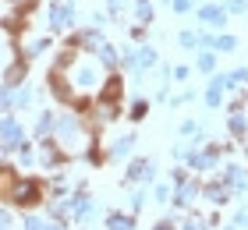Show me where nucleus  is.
I'll return each mask as SVG.
<instances>
[{
  "instance_id": "obj_1",
  "label": "nucleus",
  "mask_w": 248,
  "mask_h": 230,
  "mask_svg": "<svg viewBox=\"0 0 248 230\" xmlns=\"http://www.w3.org/2000/svg\"><path fill=\"white\" fill-rule=\"evenodd\" d=\"M50 138L64 149L67 159H82L96 145V128L89 124V117L82 110H67V113H57V124H53Z\"/></svg>"
},
{
  "instance_id": "obj_2",
  "label": "nucleus",
  "mask_w": 248,
  "mask_h": 230,
  "mask_svg": "<svg viewBox=\"0 0 248 230\" xmlns=\"http://www.w3.org/2000/svg\"><path fill=\"white\" fill-rule=\"evenodd\" d=\"M7 202L18 205V209H36V205L46 202V184L39 177H15V184L7 191Z\"/></svg>"
},
{
  "instance_id": "obj_3",
  "label": "nucleus",
  "mask_w": 248,
  "mask_h": 230,
  "mask_svg": "<svg viewBox=\"0 0 248 230\" xmlns=\"http://www.w3.org/2000/svg\"><path fill=\"white\" fill-rule=\"evenodd\" d=\"M67 78H71V89H75L78 99L89 96V92H99V85H103V75H99V67L93 61H75V67L67 71Z\"/></svg>"
},
{
  "instance_id": "obj_4",
  "label": "nucleus",
  "mask_w": 248,
  "mask_h": 230,
  "mask_svg": "<svg viewBox=\"0 0 248 230\" xmlns=\"http://www.w3.org/2000/svg\"><path fill=\"white\" fill-rule=\"evenodd\" d=\"M82 113L89 117V124H93L96 131H99V128H110V124L121 121V99H103V96H96V103H93V107H85Z\"/></svg>"
},
{
  "instance_id": "obj_5",
  "label": "nucleus",
  "mask_w": 248,
  "mask_h": 230,
  "mask_svg": "<svg viewBox=\"0 0 248 230\" xmlns=\"http://www.w3.org/2000/svg\"><path fill=\"white\" fill-rule=\"evenodd\" d=\"M75 18H78L75 0H57V4H50V7H46V25H50V32H64V29H71V25H75Z\"/></svg>"
},
{
  "instance_id": "obj_6",
  "label": "nucleus",
  "mask_w": 248,
  "mask_h": 230,
  "mask_svg": "<svg viewBox=\"0 0 248 230\" xmlns=\"http://www.w3.org/2000/svg\"><path fill=\"white\" fill-rule=\"evenodd\" d=\"M199 195H202V184L199 181H191L188 174L181 181H174V191H170V202L177 205V209H191V205L199 202Z\"/></svg>"
},
{
  "instance_id": "obj_7",
  "label": "nucleus",
  "mask_w": 248,
  "mask_h": 230,
  "mask_svg": "<svg viewBox=\"0 0 248 230\" xmlns=\"http://www.w3.org/2000/svg\"><path fill=\"white\" fill-rule=\"evenodd\" d=\"M107 43V36H103V29L99 25H89V29H78L71 39H67V46H75L78 53H96L99 46Z\"/></svg>"
},
{
  "instance_id": "obj_8",
  "label": "nucleus",
  "mask_w": 248,
  "mask_h": 230,
  "mask_svg": "<svg viewBox=\"0 0 248 230\" xmlns=\"http://www.w3.org/2000/svg\"><path fill=\"white\" fill-rule=\"evenodd\" d=\"M36 159H39V167L43 170H61L67 163V156H64V149L53 142V138H39V149H36Z\"/></svg>"
},
{
  "instance_id": "obj_9",
  "label": "nucleus",
  "mask_w": 248,
  "mask_h": 230,
  "mask_svg": "<svg viewBox=\"0 0 248 230\" xmlns=\"http://www.w3.org/2000/svg\"><path fill=\"white\" fill-rule=\"evenodd\" d=\"M21 142H25V128H21V121L15 117V113H4V117H0V145L15 153Z\"/></svg>"
},
{
  "instance_id": "obj_10",
  "label": "nucleus",
  "mask_w": 248,
  "mask_h": 230,
  "mask_svg": "<svg viewBox=\"0 0 248 230\" xmlns=\"http://www.w3.org/2000/svg\"><path fill=\"white\" fill-rule=\"evenodd\" d=\"M145 181H156V163L149 156H139L124 170V184H145Z\"/></svg>"
},
{
  "instance_id": "obj_11",
  "label": "nucleus",
  "mask_w": 248,
  "mask_h": 230,
  "mask_svg": "<svg viewBox=\"0 0 248 230\" xmlns=\"http://www.w3.org/2000/svg\"><path fill=\"white\" fill-rule=\"evenodd\" d=\"M199 199H206L213 209H220V205H227L234 195H231V188H227L223 181H206V184H202V195H199Z\"/></svg>"
},
{
  "instance_id": "obj_12",
  "label": "nucleus",
  "mask_w": 248,
  "mask_h": 230,
  "mask_svg": "<svg viewBox=\"0 0 248 230\" xmlns=\"http://www.w3.org/2000/svg\"><path fill=\"white\" fill-rule=\"evenodd\" d=\"M220 181L231 188V195H245V188H248V174H245V167H238V163H227V167H223Z\"/></svg>"
},
{
  "instance_id": "obj_13",
  "label": "nucleus",
  "mask_w": 248,
  "mask_h": 230,
  "mask_svg": "<svg viewBox=\"0 0 248 230\" xmlns=\"http://www.w3.org/2000/svg\"><path fill=\"white\" fill-rule=\"evenodd\" d=\"M199 11V21H202V25H209V29H223V25H227V11H223V4H199L195 7Z\"/></svg>"
},
{
  "instance_id": "obj_14",
  "label": "nucleus",
  "mask_w": 248,
  "mask_h": 230,
  "mask_svg": "<svg viewBox=\"0 0 248 230\" xmlns=\"http://www.w3.org/2000/svg\"><path fill=\"white\" fill-rule=\"evenodd\" d=\"M135 142H139V135H135V131H128V135H117L114 142H110V145L103 149V156H107V159H124V156H131Z\"/></svg>"
},
{
  "instance_id": "obj_15",
  "label": "nucleus",
  "mask_w": 248,
  "mask_h": 230,
  "mask_svg": "<svg viewBox=\"0 0 248 230\" xmlns=\"http://www.w3.org/2000/svg\"><path fill=\"white\" fill-rule=\"evenodd\" d=\"M25 78H29V61L25 57H15V61H7V71H4V82L0 85H7V89H18V85H25Z\"/></svg>"
},
{
  "instance_id": "obj_16",
  "label": "nucleus",
  "mask_w": 248,
  "mask_h": 230,
  "mask_svg": "<svg viewBox=\"0 0 248 230\" xmlns=\"http://www.w3.org/2000/svg\"><path fill=\"white\" fill-rule=\"evenodd\" d=\"M227 131L238 138V142H245L248 135V117H245V103H234L231 113H227Z\"/></svg>"
},
{
  "instance_id": "obj_17",
  "label": "nucleus",
  "mask_w": 248,
  "mask_h": 230,
  "mask_svg": "<svg viewBox=\"0 0 248 230\" xmlns=\"http://www.w3.org/2000/svg\"><path fill=\"white\" fill-rule=\"evenodd\" d=\"M50 46H53L50 32H43V36H32V39H25V46H21V57H25V61H36V57H43Z\"/></svg>"
},
{
  "instance_id": "obj_18",
  "label": "nucleus",
  "mask_w": 248,
  "mask_h": 230,
  "mask_svg": "<svg viewBox=\"0 0 248 230\" xmlns=\"http://www.w3.org/2000/svg\"><path fill=\"white\" fill-rule=\"evenodd\" d=\"M223 92H227V82H223V75H209V85H206V107L209 110H217L220 103H223Z\"/></svg>"
},
{
  "instance_id": "obj_19",
  "label": "nucleus",
  "mask_w": 248,
  "mask_h": 230,
  "mask_svg": "<svg viewBox=\"0 0 248 230\" xmlns=\"http://www.w3.org/2000/svg\"><path fill=\"white\" fill-rule=\"evenodd\" d=\"M99 96H103V99H121L124 96V78H121V71H107L103 85H99Z\"/></svg>"
},
{
  "instance_id": "obj_20",
  "label": "nucleus",
  "mask_w": 248,
  "mask_h": 230,
  "mask_svg": "<svg viewBox=\"0 0 248 230\" xmlns=\"http://www.w3.org/2000/svg\"><path fill=\"white\" fill-rule=\"evenodd\" d=\"M213 227H217V216H202V213H191V209L177 223V230H213Z\"/></svg>"
},
{
  "instance_id": "obj_21",
  "label": "nucleus",
  "mask_w": 248,
  "mask_h": 230,
  "mask_svg": "<svg viewBox=\"0 0 248 230\" xmlns=\"http://www.w3.org/2000/svg\"><path fill=\"white\" fill-rule=\"evenodd\" d=\"M93 57H96V61L107 67V71H117V67H121V50H117L114 43H103V46H99V50H96Z\"/></svg>"
},
{
  "instance_id": "obj_22",
  "label": "nucleus",
  "mask_w": 248,
  "mask_h": 230,
  "mask_svg": "<svg viewBox=\"0 0 248 230\" xmlns=\"http://www.w3.org/2000/svg\"><path fill=\"white\" fill-rule=\"evenodd\" d=\"M131 25H145L149 29V21H153V0H131Z\"/></svg>"
},
{
  "instance_id": "obj_23",
  "label": "nucleus",
  "mask_w": 248,
  "mask_h": 230,
  "mask_svg": "<svg viewBox=\"0 0 248 230\" xmlns=\"http://www.w3.org/2000/svg\"><path fill=\"white\" fill-rule=\"evenodd\" d=\"M107 230H135V213H110Z\"/></svg>"
},
{
  "instance_id": "obj_24",
  "label": "nucleus",
  "mask_w": 248,
  "mask_h": 230,
  "mask_svg": "<svg viewBox=\"0 0 248 230\" xmlns=\"http://www.w3.org/2000/svg\"><path fill=\"white\" fill-rule=\"evenodd\" d=\"M53 124H57V110H43L39 117H36V135H39V138L53 135Z\"/></svg>"
},
{
  "instance_id": "obj_25",
  "label": "nucleus",
  "mask_w": 248,
  "mask_h": 230,
  "mask_svg": "<svg viewBox=\"0 0 248 230\" xmlns=\"http://www.w3.org/2000/svg\"><path fill=\"white\" fill-rule=\"evenodd\" d=\"M32 103V89L29 85H18L15 92H11V110H25Z\"/></svg>"
},
{
  "instance_id": "obj_26",
  "label": "nucleus",
  "mask_w": 248,
  "mask_h": 230,
  "mask_svg": "<svg viewBox=\"0 0 248 230\" xmlns=\"http://www.w3.org/2000/svg\"><path fill=\"white\" fill-rule=\"evenodd\" d=\"M195 67H199L202 75H213V71H217V53H213V50H202V53L195 57Z\"/></svg>"
},
{
  "instance_id": "obj_27",
  "label": "nucleus",
  "mask_w": 248,
  "mask_h": 230,
  "mask_svg": "<svg viewBox=\"0 0 248 230\" xmlns=\"http://www.w3.org/2000/svg\"><path fill=\"white\" fill-rule=\"evenodd\" d=\"M223 82H227V89L238 92V89L248 82V67H234V71H227V75H223Z\"/></svg>"
},
{
  "instance_id": "obj_28",
  "label": "nucleus",
  "mask_w": 248,
  "mask_h": 230,
  "mask_svg": "<svg viewBox=\"0 0 248 230\" xmlns=\"http://www.w3.org/2000/svg\"><path fill=\"white\" fill-rule=\"evenodd\" d=\"M170 191H174V188H170L167 181H156V184H153V195H149V199H153L156 205H167V202H170Z\"/></svg>"
},
{
  "instance_id": "obj_29",
  "label": "nucleus",
  "mask_w": 248,
  "mask_h": 230,
  "mask_svg": "<svg viewBox=\"0 0 248 230\" xmlns=\"http://www.w3.org/2000/svg\"><path fill=\"white\" fill-rule=\"evenodd\" d=\"M128 117L139 124V121H145L149 117V99H131V110H128Z\"/></svg>"
},
{
  "instance_id": "obj_30",
  "label": "nucleus",
  "mask_w": 248,
  "mask_h": 230,
  "mask_svg": "<svg viewBox=\"0 0 248 230\" xmlns=\"http://www.w3.org/2000/svg\"><path fill=\"white\" fill-rule=\"evenodd\" d=\"M11 184H15V170H11V167H0V199H4V202H7Z\"/></svg>"
},
{
  "instance_id": "obj_31",
  "label": "nucleus",
  "mask_w": 248,
  "mask_h": 230,
  "mask_svg": "<svg viewBox=\"0 0 248 230\" xmlns=\"http://www.w3.org/2000/svg\"><path fill=\"white\" fill-rule=\"evenodd\" d=\"M15 153H18V163H21V167H32V163H36V153H32V145H29V142H21Z\"/></svg>"
},
{
  "instance_id": "obj_32",
  "label": "nucleus",
  "mask_w": 248,
  "mask_h": 230,
  "mask_svg": "<svg viewBox=\"0 0 248 230\" xmlns=\"http://www.w3.org/2000/svg\"><path fill=\"white\" fill-rule=\"evenodd\" d=\"M145 202H149V195H145V191H131V202H128V213H135V216H139V209H142V205Z\"/></svg>"
},
{
  "instance_id": "obj_33",
  "label": "nucleus",
  "mask_w": 248,
  "mask_h": 230,
  "mask_svg": "<svg viewBox=\"0 0 248 230\" xmlns=\"http://www.w3.org/2000/svg\"><path fill=\"white\" fill-rule=\"evenodd\" d=\"M223 11H227V15H245L248 0H223Z\"/></svg>"
},
{
  "instance_id": "obj_34",
  "label": "nucleus",
  "mask_w": 248,
  "mask_h": 230,
  "mask_svg": "<svg viewBox=\"0 0 248 230\" xmlns=\"http://www.w3.org/2000/svg\"><path fill=\"white\" fill-rule=\"evenodd\" d=\"M18 223H15V213L7 209V205H0V230H15Z\"/></svg>"
},
{
  "instance_id": "obj_35",
  "label": "nucleus",
  "mask_w": 248,
  "mask_h": 230,
  "mask_svg": "<svg viewBox=\"0 0 248 230\" xmlns=\"http://www.w3.org/2000/svg\"><path fill=\"white\" fill-rule=\"evenodd\" d=\"M191 145H195V138H191V142H177V145H174V159H177V163H185V159H188Z\"/></svg>"
},
{
  "instance_id": "obj_36",
  "label": "nucleus",
  "mask_w": 248,
  "mask_h": 230,
  "mask_svg": "<svg viewBox=\"0 0 248 230\" xmlns=\"http://www.w3.org/2000/svg\"><path fill=\"white\" fill-rule=\"evenodd\" d=\"M177 43H181L185 50H195V46H199V32H188V29H185L181 36H177Z\"/></svg>"
},
{
  "instance_id": "obj_37",
  "label": "nucleus",
  "mask_w": 248,
  "mask_h": 230,
  "mask_svg": "<svg viewBox=\"0 0 248 230\" xmlns=\"http://www.w3.org/2000/svg\"><path fill=\"white\" fill-rule=\"evenodd\" d=\"M170 7L177 11V15H188V11L199 7V0H170Z\"/></svg>"
},
{
  "instance_id": "obj_38",
  "label": "nucleus",
  "mask_w": 248,
  "mask_h": 230,
  "mask_svg": "<svg viewBox=\"0 0 248 230\" xmlns=\"http://www.w3.org/2000/svg\"><path fill=\"white\" fill-rule=\"evenodd\" d=\"M177 135H181V138L199 135V124H195V121H181V124H177Z\"/></svg>"
},
{
  "instance_id": "obj_39",
  "label": "nucleus",
  "mask_w": 248,
  "mask_h": 230,
  "mask_svg": "<svg viewBox=\"0 0 248 230\" xmlns=\"http://www.w3.org/2000/svg\"><path fill=\"white\" fill-rule=\"evenodd\" d=\"M188 75H191V67H188V64H177L174 71H170V78H174V82H188Z\"/></svg>"
},
{
  "instance_id": "obj_40",
  "label": "nucleus",
  "mask_w": 248,
  "mask_h": 230,
  "mask_svg": "<svg viewBox=\"0 0 248 230\" xmlns=\"http://www.w3.org/2000/svg\"><path fill=\"white\" fill-rule=\"evenodd\" d=\"M128 39H131V43H142V39H145V25H131V29H128Z\"/></svg>"
},
{
  "instance_id": "obj_41",
  "label": "nucleus",
  "mask_w": 248,
  "mask_h": 230,
  "mask_svg": "<svg viewBox=\"0 0 248 230\" xmlns=\"http://www.w3.org/2000/svg\"><path fill=\"white\" fill-rule=\"evenodd\" d=\"M191 99H195V92L185 89V92H177V96H174V107H181V103H191Z\"/></svg>"
},
{
  "instance_id": "obj_42",
  "label": "nucleus",
  "mask_w": 248,
  "mask_h": 230,
  "mask_svg": "<svg viewBox=\"0 0 248 230\" xmlns=\"http://www.w3.org/2000/svg\"><path fill=\"white\" fill-rule=\"evenodd\" d=\"M153 230H177V220H156Z\"/></svg>"
},
{
  "instance_id": "obj_43",
  "label": "nucleus",
  "mask_w": 248,
  "mask_h": 230,
  "mask_svg": "<svg viewBox=\"0 0 248 230\" xmlns=\"http://www.w3.org/2000/svg\"><path fill=\"white\" fill-rule=\"evenodd\" d=\"M121 7H124V0H107V15H121Z\"/></svg>"
},
{
  "instance_id": "obj_44",
  "label": "nucleus",
  "mask_w": 248,
  "mask_h": 230,
  "mask_svg": "<svg viewBox=\"0 0 248 230\" xmlns=\"http://www.w3.org/2000/svg\"><path fill=\"white\" fill-rule=\"evenodd\" d=\"M234 223H238V227H248V209H241L238 216H234Z\"/></svg>"
},
{
  "instance_id": "obj_45",
  "label": "nucleus",
  "mask_w": 248,
  "mask_h": 230,
  "mask_svg": "<svg viewBox=\"0 0 248 230\" xmlns=\"http://www.w3.org/2000/svg\"><path fill=\"white\" fill-rule=\"evenodd\" d=\"M7 4H11V7H18V4H25V0H7Z\"/></svg>"
}]
</instances>
